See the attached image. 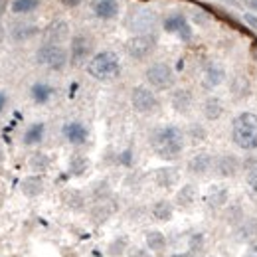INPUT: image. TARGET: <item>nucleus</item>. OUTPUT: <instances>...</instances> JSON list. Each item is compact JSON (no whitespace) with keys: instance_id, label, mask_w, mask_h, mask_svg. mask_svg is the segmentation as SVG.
Segmentation results:
<instances>
[{"instance_id":"obj_14","label":"nucleus","mask_w":257,"mask_h":257,"mask_svg":"<svg viewBox=\"0 0 257 257\" xmlns=\"http://www.w3.org/2000/svg\"><path fill=\"white\" fill-rule=\"evenodd\" d=\"M241 168V162L235 155L231 153H224L220 157H216V162H214V172L220 176V178H231L239 172Z\"/></svg>"},{"instance_id":"obj_34","label":"nucleus","mask_w":257,"mask_h":257,"mask_svg":"<svg viewBox=\"0 0 257 257\" xmlns=\"http://www.w3.org/2000/svg\"><path fill=\"white\" fill-rule=\"evenodd\" d=\"M28 166H30V170L34 174H42V172H46L50 168V157L44 155V153H34L30 157V161H28Z\"/></svg>"},{"instance_id":"obj_19","label":"nucleus","mask_w":257,"mask_h":257,"mask_svg":"<svg viewBox=\"0 0 257 257\" xmlns=\"http://www.w3.org/2000/svg\"><path fill=\"white\" fill-rule=\"evenodd\" d=\"M153 178H155V182H157V186H159V188L168 190V188L176 186V182H178L180 174H178V170H176V168H172V166H162V168H157V170H155Z\"/></svg>"},{"instance_id":"obj_12","label":"nucleus","mask_w":257,"mask_h":257,"mask_svg":"<svg viewBox=\"0 0 257 257\" xmlns=\"http://www.w3.org/2000/svg\"><path fill=\"white\" fill-rule=\"evenodd\" d=\"M214 162H216V157L212 153L200 151V153H196L192 159L188 161L186 168L194 176H206V174L214 172Z\"/></svg>"},{"instance_id":"obj_17","label":"nucleus","mask_w":257,"mask_h":257,"mask_svg":"<svg viewBox=\"0 0 257 257\" xmlns=\"http://www.w3.org/2000/svg\"><path fill=\"white\" fill-rule=\"evenodd\" d=\"M202 81H204V87H206V89H216V87H220L225 81L224 65L218 64V62H210V64L204 67V77H202Z\"/></svg>"},{"instance_id":"obj_16","label":"nucleus","mask_w":257,"mask_h":257,"mask_svg":"<svg viewBox=\"0 0 257 257\" xmlns=\"http://www.w3.org/2000/svg\"><path fill=\"white\" fill-rule=\"evenodd\" d=\"M115 212H117V204H115L113 198H109V200H101V202L93 204V208L89 212V218H91V222L95 225H101L105 224Z\"/></svg>"},{"instance_id":"obj_48","label":"nucleus","mask_w":257,"mask_h":257,"mask_svg":"<svg viewBox=\"0 0 257 257\" xmlns=\"http://www.w3.org/2000/svg\"><path fill=\"white\" fill-rule=\"evenodd\" d=\"M249 2H251V4H253V6H257V0H249Z\"/></svg>"},{"instance_id":"obj_36","label":"nucleus","mask_w":257,"mask_h":257,"mask_svg":"<svg viewBox=\"0 0 257 257\" xmlns=\"http://www.w3.org/2000/svg\"><path fill=\"white\" fill-rule=\"evenodd\" d=\"M206 137H208V131L204 128V125H200V123H192L190 127L186 128V139H188L190 143H194V145L204 143Z\"/></svg>"},{"instance_id":"obj_30","label":"nucleus","mask_w":257,"mask_h":257,"mask_svg":"<svg viewBox=\"0 0 257 257\" xmlns=\"http://www.w3.org/2000/svg\"><path fill=\"white\" fill-rule=\"evenodd\" d=\"M42 0H10V12L14 16H28L40 8Z\"/></svg>"},{"instance_id":"obj_18","label":"nucleus","mask_w":257,"mask_h":257,"mask_svg":"<svg viewBox=\"0 0 257 257\" xmlns=\"http://www.w3.org/2000/svg\"><path fill=\"white\" fill-rule=\"evenodd\" d=\"M204 202L210 210H222L225 204L229 202V190L224 184H214L204 196Z\"/></svg>"},{"instance_id":"obj_6","label":"nucleus","mask_w":257,"mask_h":257,"mask_svg":"<svg viewBox=\"0 0 257 257\" xmlns=\"http://www.w3.org/2000/svg\"><path fill=\"white\" fill-rule=\"evenodd\" d=\"M159 46V38L155 32H147V34H133L125 44V52L131 60L135 62H143L147 60L149 56H153V52L157 50Z\"/></svg>"},{"instance_id":"obj_29","label":"nucleus","mask_w":257,"mask_h":257,"mask_svg":"<svg viewBox=\"0 0 257 257\" xmlns=\"http://www.w3.org/2000/svg\"><path fill=\"white\" fill-rule=\"evenodd\" d=\"M235 233H237L239 241L253 239L257 235V220L255 218H243L239 224L235 225Z\"/></svg>"},{"instance_id":"obj_32","label":"nucleus","mask_w":257,"mask_h":257,"mask_svg":"<svg viewBox=\"0 0 257 257\" xmlns=\"http://www.w3.org/2000/svg\"><path fill=\"white\" fill-rule=\"evenodd\" d=\"M89 159L87 157H83V155H73L69 162H67V172L71 174V176H83L87 170H89Z\"/></svg>"},{"instance_id":"obj_24","label":"nucleus","mask_w":257,"mask_h":257,"mask_svg":"<svg viewBox=\"0 0 257 257\" xmlns=\"http://www.w3.org/2000/svg\"><path fill=\"white\" fill-rule=\"evenodd\" d=\"M38 34H40V28L34 22H18L10 30V36H12L14 42H28V40H32L34 36H38Z\"/></svg>"},{"instance_id":"obj_2","label":"nucleus","mask_w":257,"mask_h":257,"mask_svg":"<svg viewBox=\"0 0 257 257\" xmlns=\"http://www.w3.org/2000/svg\"><path fill=\"white\" fill-rule=\"evenodd\" d=\"M87 73L97 81H113L121 75V60L115 52L103 50L93 54V58L85 65Z\"/></svg>"},{"instance_id":"obj_26","label":"nucleus","mask_w":257,"mask_h":257,"mask_svg":"<svg viewBox=\"0 0 257 257\" xmlns=\"http://www.w3.org/2000/svg\"><path fill=\"white\" fill-rule=\"evenodd\" d=\"M151 216L157 222H170L174 216V204L170 200H157L151 208Z\"/></svg>"},{"instance_id":"obj_15","label":"nucleus","mask_w":257,"mask_h":257,"mask_svg":"<svg viewBox=\"0 0 257 257\" xmlns=\"http://www.w3.org/2000/svg\"><path fill=\"white\" fill-rule=\"evenodd\" d=\"M170 105H172V109H174L176 113L186 115V113L192 111V107H194V93L190 89H186V87H178V89H174L172 95H170Z\"/></svg>"},{"instance_id":"obj_45","label":"nucleus","mask_w":257,"mask_h":257,"mask_svg":"<svg viewBox=\"0 0 257 257\" xmlns=\"http://www.w3.org/2000/svg\"><path fill=\"white\" fill-rule=\"evenodd\" d=\"M172 257H196V253H192V251H186V253H176V255Z\"/></svg>"},{"instance_id":"obj_23","label":"nucleus","mask_w":257,"mask_h":257,"mask_svg":"<svg viewBox=\"0 0 257 257\" xmlns=\"http://www.w3.org/2000/svg\"><path fill=\"white\" fill-rule=\"evenodd\" d=\"M20 190L26 198H38L44 192V178L42 174H30L20 182Z\"/></svg>"},{"instance_id":"obj_3","label":"nucleus","mask_w":257,"mask_h":257,"mask_svg":"<svg viewBox=\"0 0 257 257\" xmlns=\"http://www.w3.org/2000/svg\"><path fill=\"white\" fill-rule=\"evenodd\" d=\"M231 139L243 151L257 149V115L243 111L231 121Z\"/></svg>"},{"instance_id":"obj_21","label":"nucleus","mask_w":257,"mask_h":257,"mask_svg":"<svg viewBox=\"0 0 257 257\" xmlns=\"http://www.w3.org/2000/svg\"><path fill=\"white\" fill-rule=\"evenodd\" d=\"M44 36H46V42H58V44H62L64 40L69 38V24L65 20H54V22L48 24Z\"/></svg>"},{"instance_id":"obj_39","label":"nucleus","mask_w":257,"mask_h":257,"mask_svg":"<svg viewBox=\"0 0 257 257\" xmlns=\"http://www.w3.org/2000/svg\"><path fill=\"white\" fill-rule=\"evenodd\" d=\"M128 257H153V251L149 249V247H128L127 251Z\"/></svg>"},{"instance_id":"obj_10","label":"nucleus","mask_w":257,"mask_h":257,"mask_svg":"<svg viewBox=\"0 0 257 257\" xmlns=\"http://www.w3.org/2000/svg\"><path fill=\"white\" fill-rule=\"evenodd\" d=\"M162 28L168 34L178 36L182 42H190V40H192V26L188 24L186 16L180 14V12H174V14L166 16L164 22H162Z\"/></svg>"},{"instance_id":"obj_4","label":"nucleus","mask_w":257,"mask_h":257,"mask_svg":"<svg viewBox=\"0 0 257 257\" xmlns=\"http://www.w3.org/2000/svg\"><path fill=\"white\" fill-rule=\"evenodd\" d=\"M36 64L50 71H64L69 64V50L58 42H44L36 50Z\"/></svg>"},{"instance_id":"obj_27","label":"nucleus","mask_w":257,"mask_h":257,"mask_svg":"<svg viewBox=\"0 0 257 257\" xmlns=\"http://www.w3.org/2000/svg\"><path fill=\"white\" fill-rule=\"evenodd\" d=\"M145 243H147V247L153 251V253H161L166 249V245H168V239H166V235L159 231V229H151V231H147L145 233Z\"/></svg>"},{"instance_id":"obj_38","label":"nucleus","mask_w":257,"mask_h":257,"mask_svg":"<svg viewBox=\"0 0 257 257\" xmlns=\"http://www.w3.org/2000/svg\"><path fill=\"white\" fill-rule=\"evenodd\" d=\"M243 218H245V216H243V212H241V208H239V206H233V208L227 212V224L237 225Z\"/></svg>"},{"instance_id":"obj_44","label":"nucleus","mask_w":257,"mask_h":257,"mask_svg":"<svg viewBox=\"0 0 257 257\" xmlns=\"http://www.w3.org/2000/svg\"><path fill=\"white\" fill-rule=\"evenodd\" d=\"M83 0H62V4H65V6H69V8H75V6H79Z\"/></svg>"},{"instance_id":"obj_1","label":"nucleus","mask_w":257,"mask_h":257,"mask_svg":"<svg viewBox=\"0 0 257 257\" xmlns=\"http://www.w3.org/2000/svg\"><path fill=\"white\" fill-rule=\"evenodd\" d=\"M151 149L162 161H178L186 147V133L176 125H162L157 127L149 137Z\"/></svg>"},{"instance_id":"obj_20","label":"nucleus","mask_w":257,"mask_h":257,"mask_svg":"<svg viewBox=\"0 0 257 257\" xmlns=\"http://www.w3.org/2000/svg\"><path fill=\"white\" fill-rule=\"evenodd\" d=\"M62 204H64L67 210H73V212H81L85 210V204H87V198L81 190H75V188H69L62 192Z\"/></svg>"},{"instance_id":"obj_11","label":"nucleus","mask_w":257,"mask_h":257,"mask_svg":"<svg viewBox=\"0 0 257 257\" xmlns=\"http://www.w3.org/2000/svg\"><path fill=\"white\" fill-rule=\"evenodd\" d=\"M89 8H91L95 18L103 20V22H109L121 14V0H91Z\"/></svg>"},{"instance_id":"obj_31","label":"nucleus","mask_w":257,"mask_h":257,"mask_svg":"<svg viewBox=\"0 0 257 257\" xmlns=\"http://www.w3.org/2000/svg\"><path fill=\"white\" fill-rule=\"evenodd\" d=\"M198 198V188L194 184H184L178 192H176V204L180 208H190Z\"/></svg>"},{"instance_id":"obj_41","label":"nucleus","mask_w":257,"mask_h":257,"mask_svg":"<svg viewBox=\"0 0 257 257\" xmlns=\"http://www.w3.org/2000/svg\"><path fill=\"white\" fill-rule=\"evenodd\" d=\"M247 186L257 194V172H251V174L247 176Z\"/></svg>"},{"instance_id":"obj_22","label":"nucleus","mask_w":257,"mask_h":257,"mask_svg":"<svg viewBox=\"0 0 257 257\" xmlns=\"http://www.w3.org/2000/svg\"><path fill=\"white\" fill-rule=\"evenodd\" d=\"M224 111H225L224 101L216 95H210L204 101V105H202V113H204V117H206L208 121H218V119H222Z\"/></svg>"},{"instance_id":"obj_5","label":"nucleus","mask_w":257,"mask_h":257,"mask_svg":"<svg viewBox=\"0 0 257 257\" xmlns=\"http://www.w3.org/2000/svg\"><path fill=\"white\" fill-rule=\"evenodd\" d=\"M145 81L155 91H168L176 85V73L168 64L155 62L145 69Z\"/></svg>"},{"instance_id":"obj_13","label":"nucleus","mask_w":257,"mask_h":257,"mask_svg":"<svg viewBox=\"0 0 257 257\" xmlns=\"http://www.w3.org/2000/svg\"><path fill=\"white\" fill-rule=\"evenodd\" d=\"M62 135H64L65 141L69 145H73V147H81L89 139V131H87V127L81 121H67V123H64Z\"/></svg>"},{"instance_id":"obj_46","label":"nucleus","mask_w":257,"mask_h":257,"mask_svg":"<svg viewBox=\"0 0 257 257\" xmlns=\"http://www.w3.org/2000/svg\"><path fill=\"white\" fill-rule=\"evenodd\" d=\"M4 38H6V30H4V26L0 24V44L4 42Z\"/></svg>"},{"instance_id":"obj_43","label":"nucleus","mask_w":257,"mask_h":257,"mask_svg":"<svg viewBox=\"0 0 257 257\" xmlns=\"http://www.w3.org/2000/svg\"><path fill=\"white\" fill-rule=\"evenodd\" d=\"M245 257H257V241H255V243H251V245L247 247V253H245Z\"/></svg>"},{"instance_id":"obj_35","label":"nucleus","mask_w":257,"mask_h":257,"mask_svg":"<svg viewBox=\"0 0 257 257\" xmlns=\"http://www.w3.org/2000/svg\"><path fill=\"white\" fill-rule=\"evenodd\" d=\"M91 198H93L95 202L113 198V192H111L109 182H107V180H99V182H95V184H93V188H91Z\"/></svg>"},{"instance_id":"obj_42","label":"nucleus","mask_w":257,"mask_h":257,"mask_svg":"<svg viewBox=\"0 0 257 257\" xmlns=\"http://www.w3.org/2000/svg\"><path fill=\"white\" fill-rule=\"evenodd\" d=\"M6 105H8V95L6 91H0V113L6 109Z\"/></svg>"},{"instance_id":"obj_47","label":"nucleus","mask_w":257,"mask_h":257,"mask_svg":"<svg viewBox=\"0 0 257 257\" xmlns=\"http://www.w3.org/2000/svg\"><path fill=\"white\" fill-rule=\"evenodd\" d=\"M4 161V151H2V147H0V162Z\"/></svg>"},{"instance_id":"obj_25","label":"nucleus","mask_w":257,"mask_h":257,"mask_svg":"<svg viewBox=\"0 0 257 257\" xmlns=\"http://www.w3.org/2000/svg\"><path fill=\"white\" fill-rule=\"evenodd\" d=\"M54 93H56V89L50 83H46V81H36L30 87V97H32L34 103H38V105H46L54 97Z\"/></svg>"},{"instance_id":"obj_8","label":"nucleus","mask_w":257,"mask_h":257,"mask_svg":"<svg viewBox=\"0 0 257 257\" xmlns=\"http://www.w3.org/2000/svg\"><path fill=\"white\" fill-rule=\"evenodd\" d=\"M131 105L141 115H153V113L159 111L161 101H159V97H157L153 87H149V85H137L131 91Z\"/></svg>"},{"instance_id":"obj_28","label":"nucleus","mask_w":257,"mask_h":257,"mask_svg":"<svg viewBox=\"0 0 257 257\" xmlns=\"http://www.w3.org/2000/svg\"><path fill=\"white\" fill-rule=\"evenodd\" d=\"M46 137V125L44 123H32L30 127L24 131V137H22V143L26 147H36L44 141Z\"/></svg>"},{"instance_id":"obj_33","label":"nucleus","mask_w":257,"mask_h":257,"mask_svg":"<svg viewBox=\"0 0 257 257\" xmlns=\"http://www.w3.org/2000/svg\"><path fill=\"white\" fill-rule=\"evenodd\" d=\"M128 237L127 235H119V237H115L109 245H107V255L109 257H121L125 255L128 251Z\"/></svg>"},{"instance_id":"obj_9","label":"nucleus","mask_w":257,"mask_h":257,"mask_svg":"<svg viewBox=\"0 0 257 257\" xmlns=\"http://www.w3.org/2000/svg\"><path fill=\"white\" fill-rule=\"evenodd\" d=\"M157 12L151 10V8H145V6H139L135 10H131L127 18V28L133 34H147L153 32L155 26H157Z\"/></svg>"},{"instance_id":"obj_40","label":"nucleus","mask_w":257,"mask_h":257,"mask_svg":"<svg viewBox=\"0 0 257 257\" xmlns=\"http://www.w3.org/2000/svg\"><path fill=\"white\" fill-rule=\"evenodd\" d=\"M119 162H121L123 166H131V164H133V151H131V149L123 151V153L119 155Z\"/></svg>"},{"instance_id":"obj_7","label":"nucleus","mask_w":257,"mask_h":257,"mask_svg":"<svg viewBox=\"0 0 257 257\" xmlns=\"http://www.w3.org/2000/svg\"><path fill=\"white\" fill-rule=\"evenodd\" d=\"M93 54H95V40H93V36L79 32L69 38V64H87L93 58Z\"/></svg>"},{"instance_id":"obj_37","label":"nucleus","mask_w":257,"mask_h":257,"mask_svg":"<svg viewBox=\"0 0 257 257\" xmlns=\"http://www.w3.org/2000/svg\"><path fill=\"white\" fill-rule=\"evenodd\" d=\"M204 245H206V237H204V233L196 231V233H192V235L188 237V247H190V251H192V253L202 251V249H204Z\"/></svg>"}]
</instances>
